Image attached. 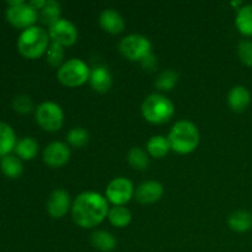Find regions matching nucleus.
<instances>
[{
    "label": "nucleus",
    "mask_w": 252,
    "mask_h": 252,
    "mask_svg": "<svg viewBox=\"0 0 252 252\" xmlns=\"http://www.w3.org/2000/svg\"><path fill=\"white\" fill-rule=\"evenodd\" d=\"M251 102V94L245 86L236 85L229 91L228 103L230 108L235 112H243L248 108Z\"/></svg>",
    "instance_id": "nucleus-16"
},
{
    "label": "nucleus",
    "mask_w": 252,
    "mask_h": 252,
    "mask_svg": "<svg viewBox=\"0 0 252 252\" xmlns=\"http://www.w3.org/2000/svg\"><path fill=\"white\" fill-rule=\"evenodd\" d=\"M61 14V4L58 1H56V0H48L46 2V5H44L43 9L39 11V16H41L42 22L48 25V26H52L57 21H59L62 19Z\"/></svg>",
    "instance_id": "nucleus-25"
},
{
    "label": "nucleus",
    "mask_w": 252,
    "mask_h": 252,
    "mask_svg": "<svg viewBox=\"0 0 252 252\" xmlns=\"http://www.w3.org/2000/svg\"><path fill=\"white\" fill-rule=\"evenodd\" d=\"M107 218L116 228H126L132 221V213L125 206H113L108 211Z\"/></svg>",
    "instance_id": "nucleus-23"
},
{
    "label": "nucleus",
    "mask_w": 252,
    "mask_h": 252,
    "mask_svg": "<svg viewBox=\"0 0 252 252\" xmlns=\"http://www.w3.org/2000/svg\"><path fill=\"white\" fill-rule=\"evenodd\" d=\"M238 54L241 63L246 66H252V41L243 39L238 46Z\"/></svg>",
    "instance_id": "nucleus-30"
},
{
    "label": "nucleus",
    "mask_w": 252,
    "mask_h": 252,
    "mask_svg": "<svg viewBox=\"0 0 252 252\" xmlns=\"http://www.w3.org/2000/svg\"><path fill=\"white\" fill-rule=\"evenodd\" d=\"M175 113V106L166 96L152 94L142 105V115L153 125H164L169 122Z\"/></svg>",
    "instance_id": "nucleus-4"
},
{
    "label": "nucleus",
    "mask_w": 252,
    "mask_h": 252,
    "mask_svg": "<svg viewBox=\"0 0 252 252\" xmlns=\"http://www.w3.org/2000/svg\"><path fill=\"white\" fill-rule=\"evenodd\" d=\"M15 153L16 157H19L22 160H32L36 158L38 153V143L31 137H25L22 139L17 140L15 145Z\"/></svg>",
    "instance_id": "nucleus-22"
},
{
    "label": "nucleus",
    "mask_w": 252,
    "mask_h": 252,
    "mask_svg": "<svg viewBox=\"0 0 252 252\" xmlns=\"http://www.w3.org/2000/svg\"><path fill=\"white\" fill-rule=\"evenodd\" d=\"M46 0H32V1H30L29 4L31 5L32 7H33V9H36L37 11H41L42 9H43L44 7V5H46Z\"/></svg>",
    "instance_id": "nucleus-32"
},
{
    "label": "nucleus",
    "mask_w": 252,
    "mask_h": 252,
    "mask_svg": "<svg viewBox=\"0 0 252 252\" xmlns=\"http://www.w3.org/2000/svg\"><path fill=\"white\" fill-rule=\"evenodd\" d=\"M108 201L97 192L88 191L79 194L71 206V216L78 226L91 229L102 223L108 216Z\"/></svg>",
    "instance_id": "nucleus-1"
},
{
    "label": "nucleus",
    "mask_w": 252,
    "mask_h": 252,
    "mask_svg": "<svg viewBox=\"0 0 252 252\" xmlns=\"http://www.w3.org/2000/svg\"><path fill=\"white\" fill-rule=\"evenodd\" d=\"M49 34L39 26L24 30L17 39V49L27 59H37L43 56L49 47Z\"/></svg>",
    "instance_id": "nucleus-3"
},
{
    "label": "nucleus",
    "mask_w": 252,
    "mask_h": 252,
    "mask_svg": "<svg viewBox=\"0 0 252 252\" xmlns=\"http://www.w3.org/2000/svg\"><path fill=\"white\" fill-rule=\"evenodd\" d=\"M98 22H100V26L102 27L103 31L111 34L121 33L126 27V22L122 15L113 9L103 10L100 14Z\"/></svg>",
    "instance_id": "nucleus-14"
},
{
    "label": "nucleus",
    "mask_w": 252,
    "mask_h": 252,
    "mask_svg": "<svg viewBox=\"0 0 252 252\" xmlns=\"http://www.w3.org/2000/svg\"><path fill=\"white\" fill-rule=\"evenodd\" d=\"M90 68L84 61L79 58H71L64 62L58 69L57 78L59 83L68 88H78L84 85L90 79Z\"/></svg>",
    "instance_id": "nucleus-5"
},
{
    "label": "nucleus",
    "mask_w": 252,
    "mask_h": 252,
    "mask_svg": "<svg viewBox=\"0 0 252 252\" xmlns=\"http://www.w3.org/2000/svg\"><path fill=\"white\" fill-rule=\"evenodd\" d=\"M70 159V149L65 143L53 142L46 147L43 152V161L53 169L64 166Z\"/></svg>",
    "instance_id": "nucleus-11"
},
{
    "label": "nucleus",
    "mask_w": 252,
    "mask_h": 252,
    "mask_svg": "<svg viewBox=\"0 0 252 252\" xmlns=\"http://www.w3.org/2000/svg\"><path fill=\"white\" fill-rule=\"evenodd\" d=\"M164 194V186L158 181L143 182L135 189L134 197L139 203L153 204L159 201Z\"/></svg>",
    "instance_id": "nucleus-13"
},
{
    "label": "nucleus",
    "mask_w": 252,
    "mask_h": 252,
    "mask_svg": "<svg viewBox=\"0 0 252 252\" xmlns=\"http://www.w3.org/2000/svg\"><path fill=\"white\" fill-rule=\"evenodd\" d=\"M228 225L236 233H245L252 229V213L248 211H236L228 218Z\"/></svg>",
    "instance_id": "nucleus-18"
},
{
    "label": "nucleus",
    "mask_w": 252,
    "mask_h": 252,
    "mask_svg": "<svg viewBox=\"0 0 252 252\" xmlns=\"http://www.w3.org/2000/svg\"><path fill=\"white\" fill-rule=\"evenodd\" d=\"M6 20L17 29L26 30L34 26V22L38 19V11L31 6L29 2L22 0H10L7 1Z\"/></svg>",
    "instance_id": "nucleus-6"
},
{
    "label": "nucleus",
    "mask_w": 252,
    "mask_h": 252,
    "mask_svg": "<svg viewBox=\"0 0 252 252\" xmlns=\"http://www.w3.org/2000/svg\"><path fill=\"white\" fill-rule=\"evenodd\" d=\"M235 26L244 36L252 37V4L245 5L238 10Z\"/></svg>",
    "instance_id": "nucleus-24"
},
{
    "label": "nucleus",
    "mask_w": 252,
    "mask_h": 252,
    "mask_svg": "<svg viewBox=\"0 0 252 252\" xmlns=\"http://www.w3.org/2000/svg\"><path fill=\"white\" fill-rule=\"evenodd\" d=\"M142 65L144 66L145 69H150V68H153V66L155 65V59H154V56H149L148 57L147 59H144V61L142 62Z\"/></svg>",
    "instance_id": "nucleus-33"
},
{
    "label": "nucleus",
    "mask_w": 252,
    "mask_h": 252,
    "mask_svg": "<svg viewBox=\"0 0 252 252\" xmlns=\"http://www.w3.org/2000/svg\"><path fill=\"white\" fill-rule=\"evenodd\" d=\"M171 150L177 154L186 155L194 152L199 144V130L194 123L189 121H179L172 126L169 133Z\"/></svg>",
    "instance_id": "nucleus-2"
},
{
    "label": "nucleus",
    "mask_w": 252,
    "mask_h": 252,
    "mask_svg": "<svg viewBox=\"0 0 252 252\" xmlns=\"http://www.w3.org/2000/svg\"><path fill=\"white\" fill-rule=\"evenodd\" d=\"M66 142L74 148H84L89 143V132L83 127H74L66 134Z\"/></svg>",
    "instance_id": "nucleus-27"
},
{
    "label": "nucleus",
    "mask_w": 252,
    "mask_h": 252,
    "mask_svg": "<svg viewBox=\"0 0 252 252\" xmlns=\"http://www.w3.org/2000/svg\"><path fill=\"white\" fill-rule=\"evenodd\" d=\"M91 244L95 249L102 252H111L117 246V240L113 234L106 230H97L91 235Z\"/></svg>",
    "instance_id": "nucleus-21"
},
{
    "label": "nucleus",
    "mask_w": 252,
    "mask_h": 252,
    "mask_svg": "<svg viewBox=\"0 0 252 252\" xmlns=\"http://www.w3.org/2000/svg\"><path fill=\"white\" fill-rule=\"evenodd\" d=\"M0 169H1L2 174L9 179H17L21 176L22 171H24V166H22V161L19 157L15 155H5L0 160Z\"/></svg>",
    "instance_id": "nucleus-20"
},
{
    "label": "nucleus",
    "mask_w": 252,
    "mask_h": 252,
    "mask_svg": "<svg viewBox=\"0 0 252 252\" xmlns=\"http://www.w3.org/2000/svg\"><path fill=\"white\" fill-rule=\"evenodd\" d=\"M12 107L16 112L19 113H29L31 112L33 108V102H32L31 97L27 95H19L14 98L12 101Z\"/></svg>",
    "instance_id": "nucleus-31"
},
{
    "label": "nucleus",
    "mask_w": 252,
    "mask_h": 252,
    "mask_svg": "<svg viewBox=\"0 0 252 252\" xmlns=\"http://www.w3.org/2000/svg\"><path fill=\"white\" fill-rule=\"evenodd\" d=\"M48 34L53 43L62 47L73 46L78 41V29L73 22L65 19H61L56 24L49 26Z\"/></svg>",
    "instance_id": "nucleus-10"
},
{
    "label": "nucleus",
    "mask_w": 252,
    "mask_h": 252,
    "mask_svg": "<svg viewBox=\"0 0 252 252\" xmlns=\"http://www.w3.org/2000/svg\"><path fill=\"white\" fill-rule=\"evenodd\" d=\"M177 81H179V74L175 70H165L158 76L157 81H155V86H157L159 90L162 91H170L174 89V86L176 85Z\"/></svg>",
    "instance_id": "nucleus-28"
},
{
    "label": "nucleus",
    "mask_w": 252,
    "mask_h": 252,
    "mask_svg": "<svg viewBox=\"0 0 252 252\" xmlns=\"http://www.w3.org/2000/svg\"><path fill=\"white\" fill-rule=\"evenodd\" d=\"M73 204H70V196L65 189H54L47 202V212L54 219L63 218Z\"/></svg>",
    "instance_id": "nucleus-12"
},
{
    "label": "nucleus",
    "mask_w": 252,
    "mask_h": 252,
    "mask_svg": "<svg viewBox=\"0 0 252 252\" xmlns=\"http://www.w3.org/2000/svg\"><path fill=\"white\" fill-rule=\"evenodd\" d=\"M16 143V134H15L11 126L0 122V155H1V158L5 155H9L10 152L15 149Z\"/></svg>",
    "instance_id": "nucleus-19"
},
{
    "label": "nucleus",
    "mask_w": 252,
    "mask_h": 252,
    "mask_svg": "<svg viewBox=\"0 0 252 252\" xmlns=\"http://www.w3.org/2000/svg\"><path fill=\"white\" fill-rule=\"evenodd\" d=\"M46 58L47 63L52 66H58V69L63 65V59H64V47L59 46V44L53 43L52 42L49 44L48 49L46 52Z\"/></svg>",
    "instance_id": "nucleus-29"
},
{
    "label": "nucleus",
    "mask_w": 252,
    "mask_h": 252,
    "mask_svg": "<svg viewBox=\"0 0 252 252\" xmlns=\"http://www.w3.org/2000/svg\"><path fill=\"white\" fill-rule=\"evenodd\" d=\"M36 121L47 132H57L64 123V112L58 103L44 101L36 108Z\"/></svg>",
    "instance_id": "nucleus-8"
},
{
    "label": "nucleus",
    "mask_w": 252,
    "mask_h": 252,
    "mask_svg": "<svg viewBox=\"0 0 252 252\" xmlns=\"http://www.w3.org/2000/svg\"><path fill=\"white\" fill-rule=\"evenodd\" d=\"M134 193V186L130 180L126 177H117L108 184L105 197L113 206H126Z\"/></svg>",
    "instance_id": "nucleus-9"
},
{
    "label": "nucleus",
    "mask_w": 252,
    "mask_h": 252,
    "mask_svg": "<svg viewBox=\"0 0 252 252\" xmlns=\"http://www.w3.org/2000/svg\"><path fill=\"white\" fill-rule=\"evenodd\" d=\"M89 83L94 90L100 94H105L112 86V76L106 66H95L90 73Z\"/></svg>",
    "instance_id": "nucleus-15"
},
{
    "label": "nucleus",
    "mask_w": 252,
    "mask_h": 252,
    "mask_svg": "<svg viewBox=\"0 0 252 252\" xmlns=\"http://www.w3.org/2000/svg\"><path fill=\"white\" fill-rule=\"evenodd\" d=\"M120 51L125 58L130 62H140L152 56V43L142 34H128L122 38L120 43Z\"/></svg>",
    "instance_id": "nucleus-7"
},
{
    "label": "nucleus",
    "mask_w": 252,
    "mask_h": 252,
    "mask_svg": "<svg viewBox=\"0 0 252 252\" xmlns=\"http://www.w3.org/2000/svg\"><path fill=\"white\" fill-rule=\"evenodd\" d=\"M170 150H171V145L167 137H164V135H153L147 142V153L149 157L155 158V159H162L169 154Z\"/></svg>",
    "instance_id": "nucleus-17"
},
{
    "label": "nucleus",
    "mask_w": 252,
    "mask_h": 252,
    "mask_svg": "<svg viewBox=\"0 0 252 252\" xmlns=\"http://www.w3.org/2000/svg\"><path fill=\"white\" fill-rule=\"evenodd\" d=\"M127 160L130 166L135 170H145L149 166V154L147 150H143L142 148L134 147L128 152Z\"/></svg>",
    "instance_id": "nucleus-26"
}]
</instances>
